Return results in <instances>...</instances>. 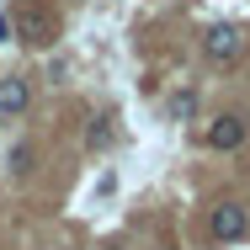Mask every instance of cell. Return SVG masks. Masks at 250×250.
<instances>
[{"instance_id":"277c9868","label":"cell","mask_w":250,"mask_h":250,"mask_svg":"<svg viewBox=\"0 0 250 250\" xmlns=\"http://www.w3.org/2000/svg\"><path fill=\"white\" fill-rule=\"evenodd\" d=\"M21 112H27V80L5 75L0 80V117H21Z\"/></svg>"},{"instance_id":"3957f363","label":"cell","mask_w":250,"mask_h":250,"mask_svg":"<svg viewBox=\"0 0 250 250\" xmlns=\"http://www.w3.org/2000/svg\"><path fill=\"white\" fill-rule=\"evenodd\" d=\"M245 133H250V123L245 117H240V112H224V117H213V123H208V149H240V144H245Z\"/></svg>"},{"instance_id":"5b68a950","label":"cell","mask_w":250,"mask_h":250,"mask_svg":"<svg viewBox=\"0 0 250 250\" xmlns=\"http://www.w3.org/2000/svg\"><path fill=\"white\" fill-rule=\"evenodd\" d=\"M21 43H53V16H21Z\"/></svg>"},{"instance_id":"6da1fadb","label":"cell","mask_w":250,"mask_h":250,"mask_svg":"<svg viewBox=\"0 0 250 250\" xmlns=\"http://www.w3.org/2000/svg\"><path fill=\"white\" fill-rule=\"evenodd\" d=\"M250 229V213L240 208V202H218L213 213H208V234L218 240V245H229V240H245Z\"/></svg>"},{"instance_id":"8992f818","label":"cell","mask_w":250,"mask_h":250,"mask_svg":"<svg viewBox=\"0 0 250 250\" xmlns=\"http://www.w3.org/2000/svg\"><path fill=\"white\" fill-rule=\"evenodd\" d=\"M192 106H197L192 91H176V96H170V117H181V123H187V117H192Z\"/></svg>"},{"instance_id":"ba28073f","label":"cell","mask_w":250,"mask_h":250,"mask_svg":"<svg viewBox=\"0 0 250 250\" xmlns=\"http://www.w3.org/2000/svg\"><path fill=\"white\" fill-rule=\"evenodd\" d=\"M106 250H123V245H106Z\"/></svg>"},{"instance_id":"52a82bcc","label":"cell","mask_w":250,"mask_h":250,"mask_svg":"<svg viewBox=\"0 0 250 250\" xmlns=\"http://www.w3.org/2000/svg\"><path fill=\"white\" fill-rule=\"evenodd\" d=\"M0 43H11V16H0Z\"/></svg>"},{"instance_id":"7a4b0ae2","label":"cell","mask_w":250,"mask_h":250,"mask_svg":"<svg viewBox=\"0 0 250 250\" xmlns=\"http://www.w3.org/2000/svg\"><path fill=\"white\" fill-rule=\"evenodd\" d=\"M240 48H245V38H240V27H234V21H218V27H208V38H202L208 64H234Z\"/></svg>"}]
</instances>
